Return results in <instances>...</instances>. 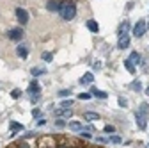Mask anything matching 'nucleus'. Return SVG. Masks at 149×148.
Returning <instances> with one entry per match:
<instances>
[{
    "mask_svg": "<svg viewBox=\"0 0 149 148\" xmlns=\"http://www.w3.org/2000/svg\"><path fill=\"white\" fill-rule=\"evenodd\" d=\"M140 109H142V113L149 114V105H147V104H140Z\"/></svg>",
    "mask_w": 149,
    "mask_h": 148,
    "instance_id": "28",
    "label": "nucleus"
},
{
    "mask_svg": "<svg viewBox=\"0 0 149 148\" xmlns=\"http://www.w3.org/2000/svg\"><path fill=\"white\" fill-rule=\"evenodd\" d=\"M146 95H147V97H149V87H147V89H146Z\"/></svg>",
    "mask_w": 149,
    "mask_h": 148,
    "instance_id": "36",
    "label": "nucleus"
},
{
    "mask_svg": "<svg viewBox=\"0 0 149 148\" xmlns=\"http://www.w3.org/2000/svg\"><path fill=\"white\" fill-rule=\"evenodd\" d=\"M14 14H16V20L20 22L22 25H25V23H29V13H27V9H23V7H16V11H14Z\"/></svg>",
    "mask_w": 149,
    "mask_h": 148,
    "instance_id": "4",
    "label": "nucleus"
},
{
    "mask_svg": "<svg viewBox=\"0 0 149 148\" xmlns=\"http://www.w3.org/2000/svg\"><path fill=\"white\" fill-rule=\"evenodd\" d=\"M128 59L132 61L133 64H140V59H142V57H140V54H139V52H132V54H130V57H128Z\"/></svg>",
    "mask_w": 149,
    "mask_h": 148,
    "instance_id": "16",
    "label": "nucleus"
},
{
    "mask_svg": "<svg viewBox=\"0 0 149 148\" xmlns=\"http://www.w3.org/2000/svg\"><path fill=\"white\" fill-rule=\"evenodd\" d=\"M91 95L96 97V98H101V100H105V98L108 97L105 91H101V89H98V87H91Z\"/></svg>",
    "mask_w": 149,
    "mask_h": 148,
    "instance_id": "10",
    "label": "nucleus"
},
{
    "mask_svg": "<svg viewBox=\"0 0 149 148\" xmlns=\"http://www.w3.org/2000/svg\"><path fill=\"white\" fill-rule=\"evenodd\" d=\"M135 120H137V125H139V127L142 128V130H144V128L147 127V121H146V116H142L140 113H137V114H135Z\"/></svg>",
    "mask_w": 149,
    "mask_h": 148,
    "instance_id": "11",
    "label": "nucleus"
},
{
    "mask_svg": "<svg viewBox=\"0 0 149 148\" xmlns=\"http://www.w3.org/2000/svg\"><path fill=\"white\" fill-rule=\"evenodd\" d=\"M105 132L114 134V132H116V127H114V125H107V127H105Z\"/></svg>",
    "mask_w": 149,
    "mask_h": 148,
    "instance_id": "25",
    "label": "nucleus"
},
{
    "mask_svg": "<svg viewBox=\"0 0 149 148\" xmlns=\"http://www.w3.org/2000/svg\"><path fill=\"white\" fill-rule=\"evenodd\" d=\"M130 87L135 89V91H142V84H140V80H133L132 84H130Z\"/></svg>",
    "mask_w": 149,
    "mask_h": 148,
    "instance_id": "21",
    "label": "nucleus"
},
{
    "mask_svg": "<svg viewBox=\"0 0 149 148\" xmlns=\"http://www.w3.org/2000/svg\"><path fill=\"white\" fill-rule=\"evenodd\" d=\"M69 128H71L73 132H82V130H84V125H82L80 121H71V123H69Z\"/></svg>",
    "mask_w": 149,
    "mask_h": 148,
    "instance_id": "12",
    "label": "nucleus"
},
{
    "mask_svg": "<svg viewBox=\"0 0 149 148\" xmlns=\"http://www.w3.org/2000/svg\"><path fill=\"white\" fill-rule=\"evenodd\" d=\"M92 80H94V75L89 71V73H85V75L80 79V84H84V86H85V84H92Z\"/></svg>",
    "mask_w": 149,
    "mask_h": 148,
    "instance_id": "13",
    "label": "nucleus"
},
{
    "mask_svg": "<svg viewBox=\"0 0 149 148\" xmlns=\"http://www.w3.org/2000/svg\"><path fill=\"white\" fill-rule=\"evenodd\" d=\"M43 59H45L46 63H50V61H52L53 57H52V54H48V52H45V54H43Z\"/></svg>",
    "mask_w": 149,
    "mask_h": 148,
    "instance_id": "27",
    "label": "nucleus"
},
{
    "mask_svg": "<svg viewBox=\"0 0 149 148\" xmlns=\"http://www.w3.org/2000/svg\"><path fill=\"white\" fill-rule=\"evenodd\" d=\"M27 93L32 97V102H37V100H39V97H41V86L37 84V80H32V82H30Z\"/></svg>",
    "mask_w": 149,
    "mask_h": 148,
    "instance_id": "2",
    "label": "nucleus"
},
{
    "mask_svg": "<svg viewBox=\"0 0 149 148\" xmlns=\"http://www.w3.org/2000/svg\"><path fill=\"white\" fill-rule=\"evenodd\" d=\"M130 27H132V25H130V22H128V20H124V22L117 27V36H119V38H121V36H126V34H128Z\"/></svg>",
    "mask_w": 149,
    "mask_h": 148,
    "instance_id": "8",
    "label": "nucleus"
},
{
    "mask_svg": "<svg viewBox=\"0 0 149 148\" xmlns=\"http://www.w3.org/2000/svg\"><path fill=\"white\" fill-rule=\"evenodd\" d=\"M20 95H22L20 89H13V91H11V97H13V98H20Z\"/></svg>",
    "mask_w": 149,
    "mask_h": 148,
    "instance_id": "24",
    "label": "nucleus"
},
{
    "mask_svg": "<svg viewBox=\"0 0 149 148\" xmlns=\"http://www.w3.org/2000/svg\"><path fill=\"white\" fill-rule=\"evenodd\" d=\"M53 114L59 116V118H71L73 116V111L71 109H66V107H59V109L53 111Z\"/></svg>",
    "mask_w": 149,
    "mask_h": 148,
    "instance_id": "5",
    "label": "nucleus"
},
{
    "mask_svg": "<svg viewBox=\"0 0 149 148\" xmlns=\"http://www.w3.org/2000/svg\"><path fill=\"white\" fill-rule=\"evenodd\" d=\"M32 116H34V118H39V116H41L39 109H34V111H32Z\"/></svg>",
    "mask_w": 149,
    "mask_h": 148,
    "instance_id": "32",
    "label": "nucleus"
},
{
    "mask_svg": "<svg viewBox=\"0 0 149 148\" xmlns=\"http://www.w3.org/2000/svg\"><path fill=\"white\" fill-rule=\"evenodd\" d=\"M84 120H87V121H96V120H100V114L98 113H84Z\"/></svg>",
    "mask_w": 149,
    "mask_h": 148,
    "instance_id": "15",
    "label": "nucleus"
},
{
    "mask_svg": "<svg viewBox=\"0 0 149 148\" xmlns=\"http://www.w3.org/2000/svg\"><path fill=\"white\" fill-rule=\"evenodd\" d=\"M57 148H68V146H57Z\"/></svg>",
    "mask_w": 149,
    "mask_h": 148,
    "instance_id": "37",
    "label": "nucleus"
},
{
    "mask_svg": "<svg viewBox=\"0 0 149 148\" xmlns=\"http://www.w3.org/2000/svg\"><path fill=\"white\" fill-rule=\"evenodd\" d=\"M146 30H147V22H146V20H139V22L133 25L132 34L135 36V38H142V36L146 34Z\"/></svg>",
    "mask_w": 149,
    "mask_h": 148,
    "instance_id": "3",
    "label": "nucleus"
},
{
    "mask_svg": "<svg viewBox=\"0 0 149 148\" xmlns=\"http://www.w3.org/2000/svg\"><path fill=\"white\" fill-rule=\"evenodd\" d=\"M119 105H121V107H126V105H128V100H124L123 97H119Z\"/></svg>",
    "mask_w": 149,
    "mask_h": 148,
    "instance_id": "30",
    "label": "nucleus"
},
{
    "mask_svg": "<svg viewBox=\"0 0 149 148\" xmlns=\"http://www.w3.org/2000/svg\"><path fill=\"white\" fill-rule=\"evenodd\" d=\"M123 139L119 137V136H110V143H114V144H119Z\"/></svg>",
    "mask_w": 149,
    "mask_h": 148,
    "instance_id": "23",
    "label": "nucleus"
},
{
    "mask_svg": "<svg viewBox=\"0 0 149 148\" xmlns=\"http://www.w3.org/2000/svg\"><path fill=\"white\" fill-rule=\"evenodd\" d=\"M16 54L20 55L22 59H27V57H29V47H27V45H20V47L16 48Z\"/></svg>",
    "mask_w": 149,
    "mask_h": 148,
    "instance_id": "9",
    "label": "nucleus"
},
{
    "mask_svg": "<svg viewBox=\"0 0 149 148\" xmlns=\"http://www.w3.org/2000/svg\"><path fill=\"white\" fill-rule=\"evenodd\" d=\"M71 105H73L71 100H62V102L59 104V107H66V109H71Z\"/></svg>",
    "mask_w": 149,
    "mask_h": 148,
    "instance_id": "22",
    "label": "nucleus"
},
{
    "mask_svg": "<svg viewBox=\"0 0 149 148\" xmlns=\"http://www.w3.org/2000/svg\"><path fill=\"white\" fill-rule=\"evenodd\" d=\"M9 127H11V130H13V132L23 130V125H22V123H18V121H11V123H9Z\"/></svg>",
    "mask_w": 149,
    "mask_h": 148,
    "instance_id": "19",
    "label": "nucleus"
},
{
    "mask_svg": "<svg viewBox=\"0 0 149 148\" xmlns=\"http://www.w3.org/2000/svg\"><path fill=\"white\" fill-rule=\"evenodd\" d=\"M91 97H92V95H91V93H82V95H80V97H78V98H80V100H89V98H91Z\"/></svg>",
    "mask_w": 149,
    "mask_h": 148,
    "instance_id": "29",
    "label": "nucleus"
},
{
    "mask_svg": "<svg viewBox=\"0 0 149 148\" xmlns=\"http://www.w3.org/2000/svg\"><path fill=\"white\" fill-rule=\"evenodd\" d=\"M87 29H89L91 32H98V30H100V25H98V22H94V20H87Z\"/></svg>",
    "mask_w": 149,
    "mask_h": 148,
    "instance_id": "14",
    "label": "nucleus"
},
{
    "mask_svg": "<svg viewBox=\"0 0 149 148\" xmlns=\"http://www.w3.org/2000/svg\"><path fill=\"white\" fill-rule=\"evenodd\" d=\"M18 148H30L27 143H20V144H18Z\"/></svg>",
    "mask_w": 149,
    "mask_h": 148,
    "instance_id": "34",
    "label": "nucleus"
},
{
    "mask_svg": "<svg viewBox=\"0 0 149 148\" xmlns=\"http://www.w3.org/2000/svg\"><path fill=\"white\" fill-rule=\"evenodd\" d=\"M128 47H130V34L121 36L119 41H117V48H119V50H126Z\"/></svg>",
    "mask_w": 149,
    "mask_h": 148,
    "instance_id": "7",
    "label": "nucleus"
},
{
    "mask_svg": "<svg viewBox=\"0 0 149 148\" xmlns=\"http://www.w3.org/2000/svg\"><path fill=\"white\" fill-rule=\"evenodd\" d=\"M55 125H57V127H64V125H66V121H62V120H57V121H55Z\"/></svg>",
    "mask_w": 149,
    "mask_h": 148,
    "instance_id": "33",
    "label": "nucleus"
},
{
    "mask_svg": "<svg viewBox=\"0 0 149 148\" xmlns=\"http://www.w3.org/2000/svg\"><path fill=\"white\" fill-rule=\"evenodd\" d=\"M59 13H61V16H62V20L69 22V20H73V18H74V14H77V7H74L73 2H62Z\"/></svg>",
    "mask_w": 149,
    "mask_h": 148,
    "instance_id": "1",
    "label": "nucleus"
},
{
    "mask_svg": "<svg viewBox=\"0 0 149 148\" xmlns=\"http://www.w3.org/2000/svg\"><path fill=\"white\" fill-rule=\"evenodd\" d=\"M30 73H32L34 77H39V75H45L46 70H43V68H32V70H30Z\"/></svg>",
    "mask_w": 149,
    "mask_h": 148,
    "instance_id": "20",
    "label": "nucleus"
},
{
    "mask_svg": "<svg viewBox=\"0 0 149 148\" xmlns=\"http://www.w3.org/2000/svg\"><path fill=\"white\" fill-rule=\"evenodd\" d=\"M46 9H48V11H61V4H59V2H53V0H50V2L46 4Z\"/></svg>",
    "mask_w": 149,
    "mask_h": 148,
    "instance_id": "17",
    "label": "nucleus"
},
{
    "mask_svg": "<svg viewBox=\"0 0 149 148\" xmlns=\"http://www.w3.org/2000/svg\"><path fill=\"white\" fill-rule=\"evenodd\" d=\"M7 36H9V39H13V41H20L23 38V30L22 29H11L7 32Z\"/></svg>",
    "mask_w": 149,
    "mask_h": 148,
    "instance_id": "6",
    "label": "nucleus"
},
{
    "mask_svg": "<svg viewBox=\"0 0 149 148\" xmlns=\"http://www.w3.org/2000/svg\"><path fill=\"white\" fill-rule=\"evenodd\" d=\"M69 95H71L69 89H61V91H59V97H69Z\"/></svg>",
    "mask_w": 149,
    "mask_h": 148,
    "instance_id": "26",
    "label": "nucleus"
},
{
    "mask_svg": "<svg viewBox=\"0 0 149 148\" xmlns=\"http://www.w3.org/2000/svg\"><path fill=\"white\" fill-rule=\"evenodd\" d=\"M80 136H82V137H85V139H91V137H92V136H91L89 132H85V130H82V132H80Z\"/></svg>",
    "mask_w": 149,
    "mask_h": 148,
    "instance_id": "31",
    "label": "nucleus"
},
{
    "mask_svg": "<svg viewBox=\"0 0 149 148\" xmlns=\"http://www.w3.org/2000/svg\"><path fill=\"white\" fill-rule=\"evenodd\" d=\"M94 68H96V70H100V68H101V63H100V61H96V63H94Z\"/></svg>",
    "mask_w": 149,
    "mask_h": 148,
    "instance_id": "35",
    "label": "nucleus"
},
{
    "mask_svg": "<svg viewBox=\"0 0 149 148\" xmlns=\"http://www.w3.org/2000/svg\"><path fill=\"white\" fill-rule=\"evenodd\" d=\"M124 68H126L130 73H132V75L135 73V64H133L132 61H130V59H124Z\"/></svg>",
    "mask_w": 149,
    "mask_h": 148,
    "instance_id": "18",
    "label": "nucleus"
}]
</instances>
